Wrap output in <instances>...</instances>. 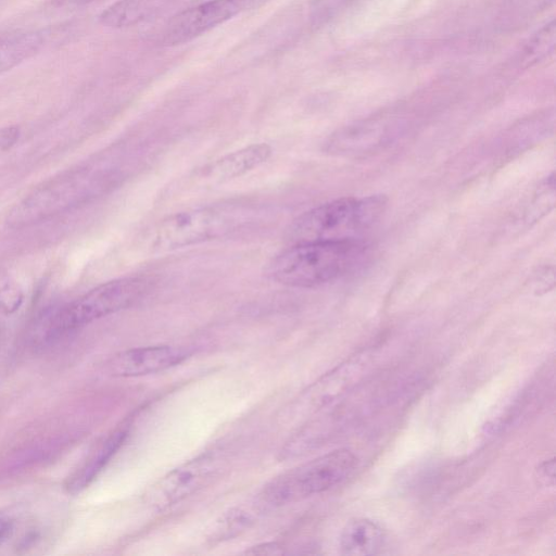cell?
<instances>
[{
	"mask_svg": "<svg viewBox=\"0 0 556 556\" xmlns=\"http://www.w3.org/2000/svg\"><path fill=\"white\" fill-rule=\"evenodd\" d=\"M365 249L361 240L296 243L275 256L266 273L285 286L317 287L353 268Z\"/></svg>",
	"mask_w": 556,
	"mask_h": 556,
	"instance_id": "1",
	"label": "cell"
},
{
	"mask_svg": "<svg viewBox=\"0 0 556 556\" xmlns=\"http://www.w3.org/2000/svg\"><path fill=\"white\" fill-rule=\"evenodd\" d=\"M386 205L382 195L338 199L298 216L286 237L292 244L359 240L381 217Z\"/></svg>",
	"mask_w": 556,
	"mask_h": 556,
	"instance_id": "2",
	"label": "cell"
},
{
	"mask_svg": "<svg viewBox=\"0 0 556 556\" xmlns=\"http://www.w3.org/2000/svg\"><path fill=\"white\" fill-rule=\"evenodd\" d=\"M139 277H125L97 286L50 316L35 341L50 343L59 337L135 303L146 291Z\"/></svg>",
	"mask_w": 556,
	"mask_h": 556,
	"instance_id": "3",
	"label": "cell"
},
{
	"mask_svg": "<svg viewBox=\"0 0 556 556\" xmlns=\"http://www.w3.org/2000/svg\"><path fill=\"white\" fill-rule=\"evenodd\" d=\"M100 188V178L87 168L67 170L49 179L16 203L7 225L21 229L65 213L86 202Z\"/></svg>",
	"mask_w": 556,
	"mask_h": 556,
	"instance_id": "4",
	"label": "cell"
},
{
	"mask_svg": "<svg viewBox=\"0 0 556 556\" xmlns=\"http://www.w3.org/2000/svg\"><path fill=\"white\" fill-rule=\"evenodd\" d=\"M356 464L357 457L348 448L328 452L274 478L261 497L279 506L323 493L345 480Z\"/></svg>",
	"mask_w": 556,
	"mask_h": 556,
	"instance_id": "5",
	"label": "cell"
},
{
	"mask_svg": "<svg viewBox=\"0 0 556 556\" xmlns=\"http://www.w3.org/2000/svg\"><path fill=\"white\" fill-rule=\"evenodd\" d=\"M244 211L235 205H214L176 213L155 230L152 248L168 251L217 239L244 223Z\"/></svg>",
	"mask_w": 556,
	"mask_h": 556,
	"instance_id": "6",
	"label": "cell"
},
{
	"mask_svg": "<svg viewBox=\"0 0 556 556\" xmlns=\"http://www.w3.org/2000/svg\"><path fill=\"white\" fill-rule=\"evenodd\" d=\"M220 460L216 453H205L179 465L148 489L146 503L157 510L179 503L210 482Z\"/></svg>",
	"mask_w": 556,
	"mask_h": 556,
	"instance_id": "7",
	"label": "cell"
},
{
	"mask_svg": "<svg viewBox=\"0 0 556 556\" xmlns=\"http://www.w3.org/2000/svg\"><path fill=\"white\" fill-rule=\"evenodd\" d=\"M253 0H208L186 9L165 22L159 34L162 46L188 42L239 14Z\"/></svg>",
	"mask_w": 556,
	"mask_h": 556,
	"instance_id": "8",
	"label": "cell"
},
{
	"mask_svg": "<svg viewBox=\"0 0 556 556\" xmlns=\"http://www.w3.org/2000/svg\"><path fill=\"white\" fill-rule=\"evenodd\" d=\"M188 352L168 345L135 348L123 351L109 362V371L116 377L154 374L180 364Z\"/></svg>",
	"mask_w": 556,
	"mask_h": 556,
	"instance_id": "9",
	"label": "cell"
},
{
	"mask_svg": "<svg viewBox=\"0 0 556 556\" xmlns=\"http://www.w3.org/2000/svg\"><path fill=\"white\" fill-rule=\"evenodd\" d=\"M271 154L267 143H253L211 163L203 170L204 178L225 181L239 177L266 162Z\"/></svg>",
	"mask_w": 556,
	"mask_h": 556,
	"instance_id": "10",
	"label": "cell"
},
{
	"mask_svg": "<svg viewBox=\"0 0 556 556\" xmlns=\"http://www.w3.org/2000/svg\"><path fill=\"white\" fill-rule=\"evenodd\" d=\"M383 530L367 518L349 520L340 534L341 554L368 556L376 554L383 544Z\"/></svg>",
	"mask_w": 556,
	"mask_h": 556,
	"instance_id": "11",
	"label": "cell"
},
{
	"mask_svg": "<svg viewBox=\"0 0 556 556\" xmlns=\"http://www.w3.org/2000/svg\"><path fill=\"white\" fill-rule=\"evenodd\" d=\"M126 435L127 431L121 429L104 440L85 463L68 477L65 483L67 492L76 494L88 486L123 444Z\"/></svg>",
	"mask_w": 556,
	"mask_h": 556,
	"instance_id": "12",
	"label": "cell"
},
{
	"mask_svg": "<svg viewBox=\"0 0 556 556\" xmlns=\"http://www.w3.org/2000/svg\"><path fill=\"white\" fill-rule=\"evenodd\" d=\"M172 0H118L99 15L102 25L122 28L138 24L164 8Z\"/></svg>",
	"mask_w": 556,
	"mask_h": 556,
	"instance_id": "13",
	"label": "cell"
},
{
	"mask_svg": "<svg viewBox=\"0 0 556 556\" xmlns=\"http://www.w3.org/2000/svg\"><path fill=\"white\" fill-rule=\"evenodd\" d=\"M46 36L29 30L0 38V75L35 55L43 47Z\"/></svg>",
	"mask_w": 556,
	"mask_h": 556,
	"instance_id": "14",
	"label": "cell"
},
{
	"mask_svg": "<svg viewBox=\"0 0 556 556\" xmlns=\"http://www.w3.org/2000/svg\"><path fill=\"white\" fill-rule=\"evenodd\" d=\"M556 29L554 21L543 26L527 43L523 50V62L527 65L539 63L553 53Z\"/></svg>",
	"mask_w": 556,
	"mask_h": 556,
	"instance_id": "15",
	"label": "cell"
},
{
	"mask_svg": "<svg viewBox=\"0 0 556 556\" xmlns=\"http://www.w3.org/2000/svg\"><path fill=\"white\" fill-rule=\"evenodd\" d=\"M253 522V515L250 510L236 507L225 513L217 521L213 532V539H230L239 534Z\"/></svg>",
	"mask_w": 556,
	"mask_h": 556,
	"instance_id": "16",
	"label": "cell"
},
{
	"mask_svg": "<svg viewBox=\"0 0 556 556\" xmlns=\"http://www.w3.org/2000/svg\"><path fill=\"white\" fill-rule=\"evenodd\" d=\"M23 301L24 292L20 283L9 274L0 271V314H14Z\"/></svg>",
	"mask_w": 556,
	"mask_h": 556,
	"instance_id": "17",
	"label": "cell"
},
{
	"mask_svg": "<svg viewBox=\"0 0 556 556\" xmlns=\"http://www.w3.org/2000/svg\"><path fill=\"white\" fill-rule=\"evenodd\" d=\"M21 130L17 126L0 128V153L11 149L20 139Z\"/></svg>",
	"mask_w": 556,
	"mask_h": 556,
	"instance_id": "18",
	"label": "cell"
},
{
	"mask_svg": "<svg viewBox=\"0 0 556 556\" xmlns=\"http://www.w3.org/2000/svg\"><path fill=\"white\" fill-rule=\"evenodd\" d=\"M538 475L541 479H551L553 482L555 478L554 458L543 462L538 469Z\"/></svg>",
	"mask_w": 556,
	"mask_h": 556,
	"instance_id": "19",
	"label": "cell"
},
{
	"mask_svg": "<svg viewBox=\"0 0 556 556\" xmlns=\"http://www.w3.org/2000/svg\"><path fill=\"white\" fill-rule=\"evenodd\" d=\"M247 553L253 554V555H255V554H260V555H264V554H281L282 549H280V546L277 543H266V544H263V545H258V546L252 547Z\"/></svg>",
	"mask_w": 556,
	"mask_h": 556,
	"instance_id": "20",
	"label": "cell"
},
{
	"mask_svg": "<svg viewBox=\"0 0 556 556\" xmlns=\"http://www.w3.org/2000/svg\"><path fill=\"white\" fill-rule=\"evenodd\" d=\"M53 3L59 5H73V4H85L93 0H51Z\"/></svg>",
	"mask_w": 556,
	"mask_h": 556,
	"instance_id": "21",
	"label": "cell"
},
{
	"mask_svg": "<svg viewBox=\"0 0 556 556\" xmlns=\"http://www.w3.org/2000/svg\"><path fill=\"white\" fill-rule=\"evenodd\" d=\"M10 527V521L0 517V540L8 533Z\"/></svg>",
	"mask_w": 556,
	"mask_h": 556,
	"instance_id": "22",
	"label": "cell"
}]
</instances>
